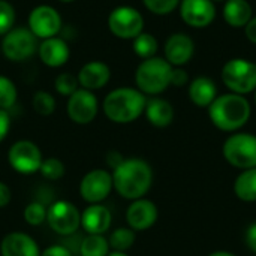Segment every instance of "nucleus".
<instances>
[{"label": "nucleus", "mask_w": 256, "mask_h": 256, "mask_svg": "<svg viewBox=\"0 0 256 256\" xmlns=\"http://www.w3.org/2000/svg\"><path fill=\"white\" fill-rule=\"evenodd\" d=\"M188 94L190 102L198 108H208L218 98V86L208 76H196L188 84Z\"/></svg>", "instance_id": "obj_22"}, {"label": "nucleus", "mask_w": 256, "mask_h": 256, "mask_svg": "<svg viewBox=\"0 0 256 256\" xmlns=\"http://www.w3.org/2000/svg\"><path fill=\"white\" fill-rule=\"evenodd\" d=\"M212 2H214V3H216V2H225V0H212Z\"/></svg>", "instance_id": "obj_45"}, {"label": "nucleus", "mask_w": 256, "mask_h": 256, "mask_svg": "<svg viewBox=\"0 0 256 256\" xmlns=\"http://www.w3.org/2000/svg\"><path fill=\"white\" fill-rule=\"evenodd\" d=\"M40 256H74L72 255V250L64 246V244H52V246H48L45 248Z\"/></svg>", "instance_id": "obj_36"}, {"label": "nucleus", "mask_w": 256, "mask_h": 256, "mask_svg": "<svg viewBox=\"0 0 256 256\" xmlns=\"http://www.w3.org/2000/svg\"><path fill=\"white\" fill-rule=\"evenodd\" d=\"M234 194L243 202H256V168L242 171L234 180Z\"/></svg>", "instance_id": "obj_24"}, {"label": "nucleus", "mask_w": 256, "mask_h": 256, "mask_svg": "<svg viewBox=\"0 0 256 256\" xmlns=\"http://www.w3.org/2000/svg\"><path fill=\"white\" fill-rule=\"evenodd\" d=\"M144 116L153 128L165 129L174 122L176 111L170 100L160 96H152V98H147Z\"/></svg>", "instance_id": "obj_21"}, {"label": "nucleus", "mask_w": 256, "mask_h": 256, "mask_svg": "<svg viewBox=\"0 0 256 256\" xmlns=\"http://www.w3.org/2000/svg\"><path fill=\"white\" fill-rule=\"evenodd\" d=\"M254 104H255V106H256V88H255V92H254Z\"/></svg>", "instance_id": "obj_44"}, {"label": "nucleus", "mask_w": 256, "mask_h": 256, "mask_svg": "<svg viewBox=\"0 0 256 256\" xmlns=\"http://www.w3.org/2000/svg\"><path fill=\"white\" fill-rule=\"evenodd\" d=\"M36 54L45 66L52 68V69H58L69 62L70 46L63 38L52 36V38L40 40Z\"/></svg>", "instance_id": "obj_17"}, {"label": "nucleus", "mask_w": 256, "mask_h": 256, "mask_svg": "<svg viewBox=\"0 0 256 256\" xmlns=\"http://www.w3.org/2000/svg\"><path fill=\"white\" fill-rule=\"evenodd\" d=\"M18 99V88L15 82L6 76L0 75V110L9 111Z\"/></svg>", "instance_id": "obj_31"}, {"label": "nucleus", "mask_w": 256, "mask_h": 256, "mask_svg": "<svg viewBox=\"0 0 256 256\" xmlns=\"http://www.w3.org/2000/svg\"><path fill=\"white\" fill-rule=\"evenodd\" d=\"M39 39L28 30V27H14L2 36L0 50L4 58L14 63H22L38 52Z\"/></svg>", "instance_id": "obj_7"}, {"label": "nucleus", "mask_w": 256, "mask_h": 256, "mask_svg": "<svg viewBox=\"0 0 256 256\" xmlns=\"http://www.w3.org/2000/svg\"><path fill=\"white\" fill-rule=\"evenodd\" d=\"M114 190L128 201L144 198L153 186V168L141 158H126L112 171Z\"/></svg>", "instance_id": "obj_1"}, {"label": "nucleus", "mask_w": 256, "mask_h": 256, "mask_svg": "<svg viewBox=\"0 0 256 256\" xmlns=\"http://www.w3.org/2000/svg\"><path fill=\"white\" fill-rule=\"evenodd\" d=\"M244 243L248 249L256 255V222H252L244 232Z\"/></svg>", "instance_id": "obj_38"}, {"label": "nucleus", "mask_w": 256, "mask_h": 256, "mask_svg": "<svg viewBox=\"0 0 256 256\" xmlns=\"http://www.w3.org/2000/svg\"><path fill=\"white\" fill-rule=\"evenodd\" d=\"M0 54H2V50H0Z\"/></svg>", "instance_id": "obj_46"}, {"label": "nucleus", "mask_w": 256, "mask_h": 256, "mask_svg": "<svg viewBox=\"0 0 256 256\" xmlns=\"http://www.w3.org/2000/svg\"><path fill=\"white\" fill-rule=\"evenodd\" d=\"M38 242L22 231H12L0 242V256H40Z\"/></svg>", "instance_id": "obj_20"}, {"label": "nucleus", "mask_w": 256, "mask_h": 256, "mask_svg": "<svg viewBox=\"0 0 256 256\" xmlns=\"http://www.w3.org/2000/svg\"><path fill=\"white\" fill-rule=\"evenodd\" d=\"M112 225L111 210L104 204H88L81 212V230L86 234L105 236Z\"/></svg>", "instance_id": "obj_18"}, {"label": "nucleus", "mask_w": 256, "mask_h": 256, "mask_svg": "<svg viewBox=\"0 0 256 256\" xmlns=\"http://www.w3.org/2000/svg\"><path fill=\"white\" fill-rule=\"evenodd\" d=\"M46 210H48L46 204L40 202L39 200H34V201L28 202L24 207L22 218H24L27 225H30V226H40L42 224L46 222Z\"/></svg>", "instance_id": "obj_30"}, {"label": "nucleus", "mask_w": 256, "mask_h": 256, "mask_svg": "<svg viewBox=\"0 0 256 256\" xmlns=\"http://www.w3.org/2000/svg\"><path fill=\"white\" fill-rule=\"evenodd\" d=\"M50 230L60 237H72L81 228V212L68 200H57L48 206L46 222Z\"/></svg>", "instance_id": "obj_8"}, {"label": "nucleus", "mask_w": 256, "mask_h": 256, "mask_svg": "<svg viewBox=\"0 0 256 256\" xmlns=\"http://www.w3.org/2000/svg\"><path fill=\"white\" fill-rule=\"evenodd\" d=\"M106 256H129L128 252H118V250H111Z\"/></svg>", "instance_id": "obj_42"}, {"label": "nucleus", "mask_w": 256, "mask_h": 256, "mask_svg": "<svg viewBox=\"0 0 256 256\" xmlns=\"http://www.w3.org/2000/svg\"><path fill=\"white\" fill-rule=\"evenodd\" d=\"M147 96L136 87H117L102 100L104 116L116 124H129L144 116Z\"/></svg>", "instance_id": "obj_3"}, {"label": "nucleus", "mask_w": 256, "mask_h": 256, "mask_svg": "<svg viewBox=\"0 0 256 256\" xmlns=\"http://www.w3.org/2000/svg\"><path fill=\"white\" fill-rule=\"evenodd\" d=\"M172 66L159 56L141 60L135 70V86L146 96H159L171 87Z\"/></svg>", "instance_id": "obj_4"}, {"label": "nucleus", "mask_w": 256, "mask_h": 256, "mask_svg": "<svg viewBox=\"0 0 256 256\" xmlns=\"http://www.w3.org/2000/svg\"><path fill=\"white\" fill-rule=\"evenodd\" d=\"M124 219L130 230H134L135 232H142L156 225L159 219V208L152 200L144 196L130 201L126 208Z\"/></svg>", "instance_id": "obj_15"}, {"label": "nucleus", "mask_w": 256, "mask_h": 256, "mask_svg": "<svg viewBox=\"0 0 256 256\" xmlns=\"http://www.w3.org/2000/svg\"><path fill=\"white\" fill-rule=\"evenodd\" d=\"M76 78L81 88L96 92L104 88L110 82L111 68L102 60H90L80 68Z\"/></svg>", "instance_id": "obj_19"}, {"label": "nucleus", "mask_w": 256, "mask_h": 256, "mask_svg": "<svg viewBox=\"0 0 256 256\" xmlns=\"http://www.w3.org/2000/svg\"><path fill=\"white\" fill-rule=\"evenodd\" d=\"M114 190L111 171L94 168L86 172L78 184V194L87 204H104Z\"/></svg>", "instance_id": "obj_11"}, {"label": "nucleus", "mask_w": 256, "mask_h": 256, "mask_svg": "<svg viewBox=\"0 0 256 256\" xmlns=\"http://www.w3.org/2000/svg\"><path fill=\"white\" fill-rule=\"evenodd\" d=\"M132 50L136 57H140L141 60H146V58L154 57L158 54L159 42L152 33L142 32L135 39H132Z\"/></svg>", "instance_id": "obj_26"}, {"label": "nucleus", "mask_w": 256, "mask_h": 256, "mask_svg": "<svg viewBox=\"0 0 256 256\" xmlns=\"http://www.w3.org/2000/svg\"><path fill=\"white\" fill-rule=\"evenodd\" d=\"M224 159L234 168L244 171L256 168V135L250 132H234L222 146Z\"/></svg>", "instance_id": "obj_6"}, {"label": "nucleus", "mask_w": 256, "mask_h": 256, "mask_svg": "<svg viewBox=\"0 0 256 256\" xmlns=\"http://www.w3.org/2000/svg\"><path fill=\"white\" fill-rule=\"evenodd\" d=\"M99 99L94 92L81 87L74 92L66 102V114L69 120L80 126L93 123L99 114Z\"/></svg>", "instance_id": "obj_12"}, {"label": "nucleus", "mask_w": 256, "mask_h": 256, "mask_svg": "<svg viewBox=\"0 0 256 256\" xmlns=\"http://www.w3.org/2000/svg\"><path fill=\"white\" fill-rule=\"evenodd\" d=\"M135 242H136V232L130 230L129 226L116 228L108 236V243H110L111 250L128 252L129 249H132Z\"/></svg>", "instance_id": "obj_27"}, {"label": "nucleus", "mask_w": 256, "mask_h": 256, "mask_svg": "<svg viewBox=\"0 0 256 256\" xmlns=\"http://www.w3.org/2000/svg\"><path fill=\"white\" fill-rule=\"evenodd\" d=\"M16 12L9 0H0V38L15 27Z\"/></svg>", "instance_id": "obj_33"}, {"label": "nucleus", "mask_w": 256, "mask_h": 256, "mask_svg": "<svg viewBox=\"0 0 256 256\" xmlns=\"http://www.w3.org/2000/svg\"><path fill=\"white\" fill-rule=\"evenodd\" d=\"M195 56V42L184 32H176L168 36L164 45V58L172 68L186 66Z\"/></svg>", "instance_id": "obj_16"}, {"label": "nucleus", "mask_w": 256, "mask_h": 256, "mask_svg": "<svg viewBox=\"0 0 256 256\" xmlns=\"http://www.w3.org/2000/svg\"><path fill=\"white\" fill-rule=\"evenodd\" d=\"M106 24L111 34L123 40H132L144 32L142 14L136 8L129 4L116 6L110 12Z\"/></svg>", "instance_id": "obj_9"}, {"label": "nucleus", "mask_w": 256, "mask_h": 256, "mask_svg": "<svg viewBox=\"0 0 256 256\" xmlns=\"http://www.w3.org/2000/svg\"><path fill=\"white\" fill-rule=\"evenodd\" d=\"M32 106L36 114H39L42 117H48V116L54 114V111L57 108V100L52 93H50L46 90H38L32 96Z\"/></svg>", "instance_id": "obj_28"}, {"label": "nucleus", "mask_w": 256, "mask_h": 256, "mask_svg": "<svg viewBox=\"0 0 256 256\" xmlns=\"http://www.w3.org/2000/svg\"><path fill=\"white\" fill-rule=\"evenodd\" d=\"M78 252L81 256H106L111 252L108 237L86 234V237L80 242Z\"/></svg>", "instance_id": "obj_25"}, {"label": "nucleus", "mask_w": 256, "mask_h": 256, "mask_svg": "<svg viewBox=\"0 0 256 256\" xmlns=\"http://www.w3.org/2000/svg\"><path fill=\"white\" fill-rule=\"evenodd\" d=\"M222 16L230 27L244 28L254 16V9L249 0H225Z\"/></svg>", "instance_id": "obj_23"}, {"label": "nucleus", "mask_w": 256, "mask_h": 256, "mask_svg": "<svg viewBox=\"0 0 256 256\" xmlns=\"http://www.w3.org/2000/svg\"><path fill=\"white\" fill-rule=\"evenodd\" d=\"M39 172H40V176L45 180H48V182H57V180H60V178L64 177L66 166H64V164H63L62 159L54 158V156H50V158H44L42 165L39 168Z\"/></svg>", "instance_id": "obj_29"}, {"label": "nucleus", "mask_w": 256, "mask_h": 256, "mask_svg": "<svg viewBox=\"0 0 256 256\" xmlns=\"http://www.w3.org/2000/svg\"><path fill=\"white\" fill-rule=\"evenodd\" d=\"M12 201V190L10 188L4 183L0 182V208H6Z\"/></svg>", "instance_id": "obj_39"}, {"label": "nucleus", "mask_w": 256, "mask_h": 256, "mask_svg": "<svg viewBox=\"0 0 256 256\" xmlns=\"http://www.w3.org/2000/svg\"><path fill=\"white\" fill-rule=\"evenodd\" d=\"M208 256H237L232 252H228V250H216V252H212Z\"/></svg>", "instance_id": "obj_41"}, {"label": "nucleus", "mask_w": 256, "mask_h": 256, "mask_svg": "<svg viewBox=\"0 0 256 256\" xmlns=\"http://www.w3.org/2000/svg\"><path fill=\"white\" fill-rule=\"evenodd\" d=\"M180 18L192 28H206L216 20V4L212 0H180Z\"/></svg>", "instance_id": "obj_14"}, {"label": "nucleus", "mask_w": 256, "mask_h": 256, "mask_svg": "<svg viewBox=\"0 0 256 256\" xmlns=\"http://www.w3.org/2000/svg\"><path fill=\"white\" fill-rule=\"evenodd\" d=\"M80 88L78 84V78L76 75L70 74V72H62L56 76L54 80V90L64 98H69L74 92H76Z\"/></svg>", "instance_id": "obj_32"}, {"label": "nucleus", "mask_w": 256, "mask_h": 256, "mask_svg": "<svg viewBox=\"0 0 256 256\" xmlns=\"http://www.w3.org/2000/svg\"><path fill=\"white\" fill-rule=\"evenodd\" d=\"M60 3H72V2H75V0H58Z\"/></svg>", "instance_id": "obj_43"}, {"label": "nucleus", "mask_w": 256, "mask_h": 256, "mask_svg": "<svg viewBox=\"0 0 256 256\" xmlns=\"http://www.w3.org/2000/svg\"><path fill=\"white\" fill-rule=\"evenodd\" d=\"M189 74L183 68H174L171 75V86L174 87H184L189 84Z\"/></svg>", "instance_id": "obj_35"}, {"label": "nucleus", "mask_w": 256, "mask_h": 256, "mask_svg": "<svg viewBox=\"0 0 256 256\" xmlns=\"http://www.w3.org/2000/svg\"><path fill=\"white\" fill-rule=\"evenodd\" d=\"M6 159L15 172L21 176H33L39 172L44 154L36 142L30 140H18L9 147Z\"/></svg>", "instance_id": "obj_10"}, {"label": "nucleus", "mask_w": 256, "mask_h": 256, "mask_svg": "<svg viewBox=\"0 0 256 256\" xmlns=\"http://www.w3.org/2000/svg\"><path fill=\"white\" fill-rule=\"evenodd\" d=\"M224 86L236 94H250L256 88V62L243 57L230 58L220 72Z\"/></svg>", "instance_id": "obj_5"}, {"label": "nucleus", "mask_w": 256, "mask_h": 256, "mask_svg": "<svg viewBox=\"0 0 256 256\" xmlns=\"http://www.w3.org/2000/svg\"><path fill=\"white\" fill-rule=\"evenodd\" d=\"M63 26L60 12L51 4H38L34 6L27 18L28 30L40 40L58 36Z\"/></svg>", "instance_id": "obj_13"}, {"label": "nucleus", "mask_w": 256, "mask_h": 256, "mask_svg": "<svg viewBox=\"0 0 256 256\" xmlns=\"http://www.w3.org/2000/svg\"><path fill=\"white\" fill-rule=\"evenodd\" d=\"M208 118L213 126L225 134L242 130L250 120L252 105L246 96L236 93L218 94L213 104L207 108Z\"/></svg>", "instance_id": "obj_2"}, {"label": "nucleus", "mask_w": 256, "mask_h": 256, "mask_svg": "<svg viewBox=\"0 0 256 256\" xmlns=\"http://www.w3.org/2000/svg\"><path fill=\"white\" fill-rule=\"evenodd\" d=\"M10 124H12V120H10L9 111L0 110V142H3L6 140V136L9 135Z\"/></svg>", "instance_id": "obj_37"}, {"label": "nucleus", "mask_w": 256, "mask_h": 256, "mask_svg": "<svg viewBox=\"0 0 256 256\" xmlns=\"http://www.w3.org/2000/svg\"><path fill=\"white\" fill-rule=\"evenodd\" d=\"M142 4L148 12L159 16H165L172 14L178 8L180 0H142Z\"/></svg>", "instance_id": "obj_34"}, {"label": "nucleus", "mask_w": 256, "mask_h": 256, "mask_svg": "<svg viewBox=\"0 0 256 256\" xmlns=\"http://www.w3.org/2000/svg\"><path fill=\"white\" fill-rule=\"evenodd\" d=\"M244 34L249 42L256 45V16H252V20L246 24L244 27Z\"/></svg>", "instance_id": "obj_40"}]
</instances>
